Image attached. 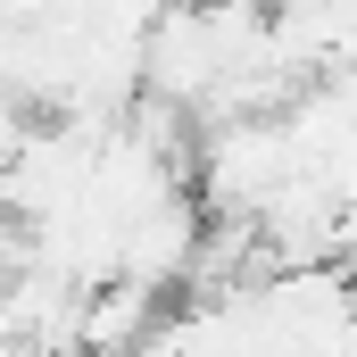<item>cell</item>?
<instances>
[{
	"mask_svg": "<svg viewBox=\"0 0 357 357\" xmlns=\"http://www.w3.org/2000/svg\"><path fill=\"white\" fill-rule=\"evenodd\" d=\"M266 25H274L282 59H291L307 84L357 67V0H274Z\"/></svg>",
	"mask_w": 357,
	"mask_h": 357,
	"instance_id": "2",
	"label": "cell"
},
{
	"mask_svg": "<svg viewBox=\"0 0 357 357\" xmlns=\"http://www.w3.org/2000/svg\"><path fill=\"white\" fill-rule=\"evenodd\" d=\"M50 357H108V349H84V341H75V349H50Z\"/></svg>",
	"mask_w": 357,
	"mask_h": 357,
	"instance_id": "3",
	"label": "cell"
},
{
	"mask_svg": "<svg viewBox=\"0 0 357 357\" xmlns=\"http://www.w3.org/2000/svg\"><path fill=\"white\" fill-rule=\"evenodd\" d=\"M291 175H299V150H291L282 108L274 116H216L191 142V199H199V216H258Z\"/></svg>",
	"mask_w": 357,
	"mask_h": 357,
	"instance_id": "1",
	"label": "cell"
}]
</instances>
